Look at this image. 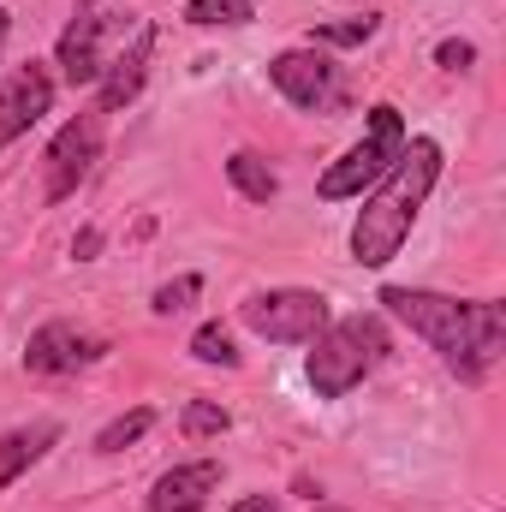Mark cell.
Here are the masks:
<instances>
[{
    "label": "cell",
    "mask_w": 506,
    "mask_h": 512,
    "mask_svg": "<svg viewBox=\"0 0 506 512\" xmlns=\"http://www.w3.org/2000/svg\"><path fill=\"white\" fill-rule=\"evenodd\" d=\"M215 489H221V459L173 465V471L155 477V489H149V512H203Z\"/></svg>",
    "instance_id": "obj_11"
},
{
    "label": "cell",
    "mask_w": 506,
    "mask_h": 512,
    "mask_svg": "<svg viewBox=\"0 0 506 512\" xmlns=\"http://www.w3.org/2000/svg\"><path fill=\"white\" fill-rule=\"evenodd\" d=\"M227 179H233V185H239V197H251V203H268V197L280 191V179L268 173V161L251 155V149H239V155L227 161Z\"/></svg>",
    "instance_id": "obj_14"
},
{
    "label": "cell",
    "mask_w": 506,
    "mask_h": 512,
    "mask_svg": "<svg viewBox=\"0 0 506 512\" xmlns=\"http://www.w3.org/2000/svg\"><path fill=\"white\" fill-rule=\"evenodd\" d=\"M102 352H108L102 334H90V328H78V322H48V328L30 334V346H24V370H30V376H66V370L96 364Z\"/></svg>",
    "instance_id": "obj_9"
},
{
    "label": "cell",
    "mask_w": 506,
    "mask_h": 512,
    "mask_svg": "<svg viewBox=\"0 0 506 512\" xmlns=\"http://www.w3.org/2000/svg\"><path fill=\"white\" fill-rule=\"evenodd\" d=\"M435 179H441V143L411 137L399 149V161L376 179V197L352 221V256L364 268H387L399 256V245L411 239V227H417V215H423V203L435 191Z\"/></svg>",
    "instance_id": "obj_2"
},
{
    "label": "cell",
    "mask_w": 506,
    "mask_h": 512,
    "mask_svg": "<svg viewBox=\"0 0 506 512\" xmlns=\"http://www.w3.org/2000/svg\"><path fill=\"white\" fill-rule=\"evenodd\" d=\"M268 78H274V90L292 108H328L340 96V66L322 48H286V54H274L268 60Z\"/></svg>",
    "instance_id": "obj_8"
},
{
    "label": "cell",
    "mask_w": 506,
    "mask_h": 512,
    "mask_svg": "<svg viewBox=\"0 0 506 512\" xmlns=\"http://www.w3.org/2000/svg\"><path fill=\"white\" fill-rule=\"evenodd\" d=\"M381 304L441 352V364L465 382H483L506 352V304L495 298H441L423 286H387Z\"/></svg>",
    "instance_id": "obj_1"
},
{
    "label": "cell",
    "mask_w": 506,
    "mask_h": 512,
    "mask_svg": "<svg viewBox=\"0 0 506 512\" xmlns=\"http://www.w3.org/2000/svg\"><path fill=\"white\" fill-rule=\"evenodd\" d=\"M54 441H60V423H54V417H42V423H30V429H6V435H0V489H6L18 471H30Z\"/></svg>",
    "instance_id": "obj_13"
},
{
    "label": "cell",
    "mask_w": 506,
    "mask_h": 512,
    "mask_svg": "<svg viewBox=\"0 0 506 512\" xmlns=\"http://www.w3.org/2000/svg\"><path fill=\"white\" fill-rule=\"evenodd\" d=\"M227 512H286V507H280L274 495H245L239 507H227Z\"/></svg>",
    "instance_id": "obj_23"
},
{
    "label": "cell",
    "mask_w": 506,
    "mask_h": 512,
    "mask_svg": "<svg viewBox=\"0 0 506 512\" xmlns=\"http://www.w3.org/2000/svg\"><path fill=\"white\" fill-rule=\"evenodd\" d=\"M179 429H185V441H215V435L233 429V417H227L215 399H191V405L179 411Z\"/></svg>",
    "instance_id": "obj_16"
},
{
    "label": "cell",
    "mask_w": 506,
    "mask_h": 512,
    "mask_svg": "<svg viewBox=\"0 0 506 512\" xmlns=\"http://www.w3.org/2000/svg\"><path fill=\"white\" fill-rule=\"evenodd\" d=\"M197 292H203V274H179V280L155 286L149 310H155V316H179V310H191V304H197Z\"/></svg>",
    "instance_id": "obj_19"
},
{
    "label": "cell",
    "mask_w": 506,
    "mask_h": 512,
    "mask_svg": "<svg viewBox=\"0 0 506 512\" xmlns=\"http://www.w3.org/2000/svg\"><path fill=\"white\" fill-rule=\"evenodd\" d=\"M435 60H441V66H447V72H465V66H471V60H477V48H471V42H459V36H447V42H441V48H435Z\"/></svg>",
    "instance_id": "obj_21"
},
{
    "label": "cell",
    "mask_w": 506,
    "mask_h": 512,
    "mask_svg": "<svg viewBox=\"0 0 506 512\" xmlns=\"http://www.w3.org/2000/svg\"><path fill=\"white\" fill-rule=\"evenodd\" d=\"M399 149H405V120H399V108H370V126L364 137L322 173V185H316V197L322 203H346V197H364V185H376L381 173L399 161Z\"/></svg>",
    "instance_id": "obj_4"
},
{
    "label": "cell",
    "mask_w": 506,
    "mask_h": 512,
    "mask_svg": "<svg viewBox=\"0 0 506 512\" xmlns=\"http://www.w3.org/2000/svg\"><path fill=\"white\" fill-rule=\"evenodd\" d=\"M6 30H12V12H0V48H6Z\"/></svg>",
    "instance_id": "obj_24"
},
{
    "label": "cell",
    "mask_w": 506,
    "mask_h": 512,
    "mask_svg": "<svg viewBox=\"0 0 506 512\" xmlns=\"http://www.w3.org/2000/svg\"><path fill=\"white\" fill-rule=\"evenodd\" d=\"M245 328L274 340V346H310L322 328H328V298L322 292H304V286H274V292H256L245 298Z\"/></svg>",
    "instance_id": "obj_5"
},
{
    "label": "cell",
    "mask_w": 506,
    "mask_h": 512,
    "mask_svg": "<svg viewBox=\"0 0 506 512\" xmlns=\"http://www.w3.org/2000/svg\"><path fill=\"white\" fill-rule=\"evenodd\" d=\"M96 155H102V114H78L72 126H60V137L48 143V185H42V197L48 203L72 197L90 179Z\"/></svg>",
    "instance_id": "obj_7"
},
{
    "label": "cell",
    "mask_w": 506,
    "mask_h": 512,
    "mask_svg": "<svg viewBox=\"0 0 506 512\" xmlns=\"http://www.w3.org/2000/svg\"><path fill=\"white\" fill-rule=\"evenodd\" d=\"M149 423H155V411H143V405H137V411H126V417H114V423L96 435V453H126L137 435H149Z\"/></svg>",
    "instance_id": "obj_18"
},
{
    "label": "cell",
    "mask_w": 506,
    "mask_h": 512,
    "mask_svg": "<svg viewBox=\"0 0 506 512\" xmlns=\"http://www.w3.org/2000/svg\"><path fill=\"white\" fill-rule=\"evenodd\" d=\"M251 18H256V0H191V6H185V24H197V30L251 24Z\"/></svg>",
    "instance_id": "obj_15"
},
{
    "label": "cell",
    "mask_w": 506,
    "mask_h": 512,
    "mask_svg": "<svg viewBox=\"0 0 506 512\" xmlns=\"http://www.w3.org/2000/svg\"><path fill=\"white\" fill-rule=\"evenodd\" d=\"M316 512H346V507H316Z\"/></svg>",
    "instance_id": "obj_25"
},
{
    "label": "cell",
    "mask_w": 506,
    "mask_h": 512,
    "mask_svg": "<svg viewBox=\"0 0 506 512\" xmlns=\"http://www.w3.org/2000/svg\"><path fill=\"white\" fill-rule=\"evenodd\" d=\"M376 12H364V18H334V24H316V42H328V48H358V42H370L376 36Z\"/></svg>",
    "instance_id": "obj_20"
},
{
    "label": "cell",
    "mask_w": 506,
    "mask_h": 512,
    "mask_svg": "<svg viewBox=\"0 0 506 512\" xmlns=\"http://www.w3.org/2000/svg\"><path fill=\"white\" fill-rule=\"evenodd\" d=\"M191 358H203V364H221V370H233V364H239V352H233V334H227L221 322H203V328L191 334Z\"/></svg>",
    "instance_id": "obj_17"
},
{
    "label": "cell",
    "mask_w": 506,
    "mask_h": 512,
    "mask_svg": "<svg viewBox=\"0 0 506 512\" xmlns=\"http://www.w3.org/2000/svg\"><path fill=\"white\" fill-rule=\"evenodd\" d=\"M137 30V18L131 12H78L72 18V30L60 36V72H66V84H102V72H108V42H120Z\"/></svg>",
    "instance_id": "obj_6"
},
{
    "label": "cell",
    "mask_w": 506,
    "mask_h": 512,
    "mask_svg": "<svg viewBox=\"0 0 506 512\" xmlns=\"http://www.w3.org/2000/svg\"><path fill=\"white\" fill-rule=\"evenodd\" d=\"M78 6H90V0H78Z\"/></svg>",
    "instance_id": "obj_26"
},
{
    "label": "cell",
    "mask_w": 506,
    "mask_h": 512,
    "mask_svg": "<svg viewBox=\"0 0 506 512\" xmlns=\"http://www.w3.org/2000/svg\"><path fill=\"white\" fill-rule=\"evenodd\" d=\"M149 54H155V24H137V30H131V42L114 54V60H108V72H102V108H96V114H114V108H126L131 96L143 90Z\"/></svg>",
    "instance_id": "obj_12"
},
{
    "label": "cell",
    "mask_w": 506,
    "mask_h": 512,
    "mask_svg": "<svg viewBox=\"0 0 506 512\" xmlns=\"http://www.w3.org/2000/svg\"><path fill=\"white\" fill-rule=\"evenodd\" d=\"M96 251H102V233H96V227H84V233L72 239V256H78V262H90Z\"/></svg>",
    "instance_id": "obj_22"
},
{
    "label": "cell",
    "mask_w": 506,
    "mask_h": 512,
    "mask_svg": "<svg viewBox=\"0 0 506 512\" xmlns=\"http://www.w3.org/2000/svg\"><path fill=\"white\" fill-rule=\"evenodd\" d=\"M48 108H54V72H48L42 60L18 66V72L0 84V149H6L12 137H24Z\"/></svg>",
    "instance_id": "obj_10"
},
{
    "label": "cell",
    "mask_w": 506,
    "mask_h": 512,
    "mask_svg": "<svg viewBox=\"0 0 506 512\" xmlns=\"http://www.w3.org/2000/svg\"><path fill=\"white\" fill-rule=\"evenodd\" d=\"M310 346L316 352L304 370H310L316 399H346L387 358V328H381V316H346V322H328Z\"/></svg>",
    "instance_id": "obj_3"
}]
</instances>
